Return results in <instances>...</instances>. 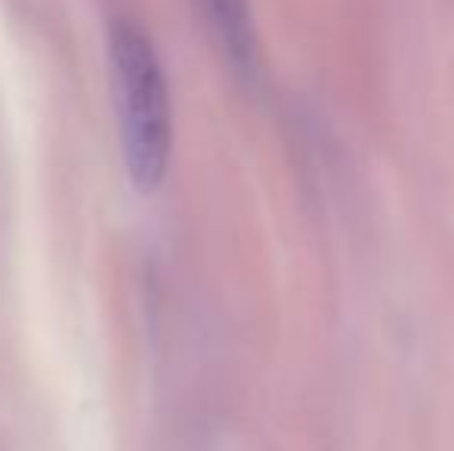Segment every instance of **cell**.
<instances>
[{"instance_id": "1", "label": "cell", "mask_w": 454, "mask_h": 451, "mask_svg": "<svg viewBox=\"0 0 454 451\" xmlns=\"http://www.w3.org/2000/svg\"><path fill=\"white\" fill-rule=\"evenodd\" d=\"M108 68L127 174L137 192L152 195L170 167L174 121L155 43L130 19H114L108 28Z\"/></svg>"}, {"instance_id": "2", "label": "cell", "mask_w": 454, "mask_h": 451, "mask_svg": "<svg viewBox=\"0 0 454 451\" xmlns=\"http://www.w3.org/2000/svg\"><path fill=\"white\" fill-rule=\"evenodd\" d=\"M210 22L220 35L223 47L229 50L235 66L251 68L254 66V28L247 0H204Z\"/></svg>"}]
</instances>
